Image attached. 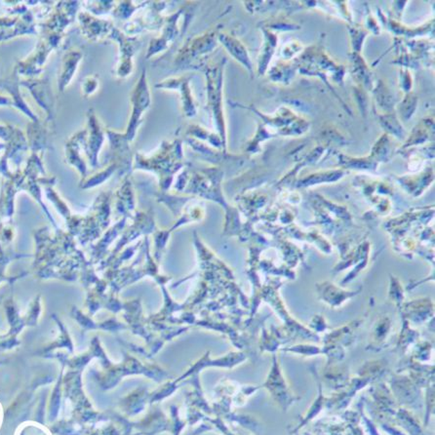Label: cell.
<instances>
[{
	"instance_id": "obj_2",
	"label": "cell",
	"mask_w": 435,
	"mask_h": 435,
	"mask_svg": "<svg viewBox=\"0 0 435 435\" xmlns=\"http://www.w3.org/2000/svg\"><path fill=\"white\" fill-rule=\"evenodd\" d=\"M194 69H201L205 74L206 79H207L208 108L212 112L214 122L217 125L221 139L225 144V119H223L222 110L223 64V62H219V64L210 65L207 62L204 61L201 62L198 66H196Z\"/></svg>"
},
{
	"instance_id": "obj_20",
	"label": "cell",
	"mask_w": 435,
	"mask_h": 435,
	"mask_svg": "<svg viewBox=\"0 0 435 435\" xmlns=\"http://www.w3.org/2000/svg\"><path fill=\"white\" fill-rule=\"evenodd\" d=\"M148 3H150V2H115V6L114 9H112V14L114 18L119 19V20H127V19H129L135 12L140 10V9L146 6H148Z\"/></svg>"
},
{
	"instance_id": "obj_15",
	"label": "cell",
	"mask_w": 435,
	"mask_h": 435,
	"mask_svg": "<svg viewBox=\"0 0 435 435\" xmlns=\"http://www.w3.org/2000/svg\"><path fill=\"white\" fill-rule=\"evenodd\" d=\"M86 130H80V131L74 134L67 141L66 146H65L66 160L68 161L69 164L76 166L83 174L86 172V166L83 158L81 157L80 151H83Z\"/></svg>"
},
{
	"instance_id": "obj_16",
	"label": "cell",
	"mask_w": 435,
	"mask_h": 435,
	"mask_svg": "<svg viewBox=\"0 0 435 435\" xmlns=\"http://www.w3.org/2000/svg\"><path fill=\"white\" fill-rule=\"evenodd\" d=\"M50 122L46 121V123H42L40 120L37 122H31L28 124V148L31 151H44L49 148V127L48 124Z\"/></svg>"
},
{
	"instance_id": "obj_4",
	"label": "cell",
	"mask_w": 435,
	"mask_h": 435,
	"mask_svg": "<svg viewBox=\"0 0 435 435\" xmlns=\"http://www.w3.org/2000/svg\"><path fill=\"white\" fill-rule=\"evenodd\" d=\"M216 33L217 31H211L187 40L177 52L175 65L181 69H194L201 62L206 61V55L216 47Z\"/></svg>"
},
{
	"instance_id": "obj_10",
	"label": "cell",
	"mask_w": 435,
	"mask_h": 435,
	"mask_svg": "<svg viewBox=\"0 0 435 435\" xmlns=\"http://www.w3.org/2000/svg\"><path fill=\"white\" fill-rule=\"evenodd\" d=\"M192 79L191 74L187 76H174V78H166L160 83H156V89H164V90H174L180 93L181 99L182 114L187 119L196 117L197 114V105L192 95L189 81Z\"/></svg>"
},
{
	"instance_id": "obj_6",
	"label": "cell",
	"mask_w": 435,
	"mask_h": 435,
	"mask_svg": "<svg viewBox=\"0 0 435 435\" xmlns=\"http://www.w3.org/2000/svg\"><path fill=\"white\" fill-rule=\"evenodd\" d=\"M186 12V9L181 8L175 12L174 14L164 17L163 25L160 28V37L151 40L150 45H148L146 55V59H150V58L169 49L176 42L177 38L180 35H184V31L179 28V21Z\"/></svg>"
},
{
	"instance_id": "obj_3",
	"label": "cell",
	"mask_w": 435,
	"mask_h": 435,
	"mask_svg": "<svg viewBox=\"0 0 435 435\" xmlns=\"http://www.w3.org/2000/svg\"><path fill=\"white\" fill-rule=\"evenodd\" d=\"M64 33H53V31H40V42L35 51L26 60L17 62L15 69L19 76L28 78H35L42 71V67L50 53L60 46Z\"/></svg>"
},
{
	"instance_id": "obj_22",
	"label": "cell",
	"mask_w": 435,
	"mask_h": 435,
	"mask_svg": "<svg viewBox=\"0 0 435 435\" xmlns=\"http://www.w3.org/2000/svg\"><path fill=\"white\" fill-rule=\"evenodd\" d=\"M99 85H100V80H99L98 76H91L84 78L83 83H81V92H83L84 97L87 98L93 95L98 90Z\"/></svg>"
},
{
	"instance_id": "obj_5",
	"label": "cell",
	"mask_w": 435,
	"mask_h": 435,
	"mask_svg": "<svg viewBox=\"0 0 435 435\" xmlns=\"http://www.w3.org/2000/svg\"><path fill=\"white\" fill-rule=\"evenodd\" d=\"M132 112L130 115L128 126L122 133V137L127 143H131L135 139L137 130L143 123L144 114L151 104V96L150 86H148V76H146V69L142 71L138 83L134 86L130 96Z\"/></svg>"
},
{
	"instance_id": "obj_17",
	"label": "cell",
	"mask_w": 435,
	"mask_h": 435,
	"mask_svg": "<svg viewBox=\"0 0 435 435\" xmlns=\"http://www.w3.org/2000/svg\"><path fill=\"white\" fill-rule=\"evenodd\" d=\"M24 35H37L35 15H33L31 11L28 10L26 13L22 14L20 22L15 28H12V30L0 28V42H7L12 38Z\"/></svg>"
},
{
	"instance_id": "obj_23",
	"label": "cell",
	"mask_w": 435,
	"mask_h": 435,
	"mask_svg": "<svg viewBox=\"0 0 435 435\" xmlns=\"http://www.w3.org/2000/svg\"><path fill=\"white\" fill-rule=\"evenodd\" d=\"M13 101L10 97L0 95V107H13Z\"/></svg>"
},
{
	"instance_id": "obj_11",
	"label": "cell",
	"mask_w": 435,
	"mask_h": 435,
	"mask_svg": "<svg viewBox=\"0 0 435 435\" xmlns=\"http://www.w3.org/2000/svg\"><path fill=\"white\" fill-rule=\"evenodd\" d=\"M85 143L83 151L88 157L92 167L98 165V155L102 148L105 138V129L101 124L95 110L89 109L87 112V125H86Z\"/></svg>"
},
{
	"instance_id": "obj_8",
	"label": "cell",
	"mask_w": 435,
	"mask_h": 435,
	"mask_svg": "<svg viewBox=\"0 0 435 435\" xmlns=\"http://www.w3.org/2000/svg\"><path fill=\"white\" fill-rule=\"evenodd\" d=\"M20 85L30 91L35 102L46 112L47 121L51 123L56 114V99L53 93L49 78L44 76L42 78L21 79Z\"/></svg>"
},
{
	"instance_id": "obj_13",
	"label": "cell",
	"mask_w": 435,
	"mask_h": 435,
	"mask_svg": "<svg viewBox=\"0 0 435 435\" xmlns=\"http://www.w3.org/2000/svg\"><path fill=\"white\" fill-rule=\"evenodd\" d=\"M18 71L14 68L13 71L10 74V76H6V78L0 80V88L7 91L10 94V98L13 101V107L16 109L20 110L23 114H25L33 122H37L40 119L31 112L28 105H26L25 100H24L23 96H22L20 88V80L19 78Z\"/></svg>"
},
{
	"instance_id": "obj_7",
	"label": "cell",
	"mask_w": 435,
	"mask_h": 435,
	"mask_svg": "<svg viewBox=\"0 0 435 435\" xmlns=\"http://www.w3.org/2000/svg\"><path fill=\"white\" fill-rule=\"evenodd\" d=\"M109 40H114L119 45V58L115 68V76L119 78H128L133 71V57L141 47V42L136 37H128L117 28L112 31Z\"/></svg>"
},
{
	"instance_id": "obj_9",
	"label": "cell",
	"mask_w": 435,
	"mask_h": 435,
	"mask_svg": "<svg viewBox=\"0 0 435 435\" xmlns=\"http://www.w3.org/2000/svg\"><path fill=\"white\" fill-rule=\"evenodd\" d=\"M167 2H151L144 15L137 17L134 20L125 24L123 33L128 37H137L145 31H158L163 25L164 17L161 13L166 8Z\"/></svg>"
},
{
	"instance_id": "obj_12",
	"label": "cell",
	"mask_w": 435,
	"mask_h": 435,
	"mask_svg": "<svg viewBox=\"0 0 435 435\" xmlns=\"http://www.w3.org/2000/svg\"><path fill=\"white\" fill-rule=\"evenodd\" d=\"M84 37L91 42L109 40L115 26L109 21L101 20L88 12H80L78 15Z\"/></svg>"
},
{
	"instance_id": "obj_19",
	"label": "cell",
	"mask_w": 435,
	"mask_h": 435,
	"mask_svg": "<svg viewBox=\"0 0 435 435\" xmlns=\"http://www.w3.org/2000/svg\"><path fill=\"white\" fill-rule=\"evenodd\" d=\"M186 137L189 138L194 139L196 141H207L209 143L212 144L214 146H217L218 148H225V144L222 141V139L219 138L215 134L211 133L207 131L201 125L196 123L189 125L186 130Z\"/></svg>"
},
{
	"instance_id": "obj_1",
	"label": "cell",
	"mask_w": 435,
	"mask_h": 435,
	"mask_svg": "<svg viewBox=\"0 0 435 435\" xmlns=\"http://www.w3.org/2000/svg\"><path fill=\"white\" fill-rule=\"evenodd\" d=\"M182 160V141L176 138L170 142L163 141L151 155L136 153L134 168L156 173L160 176L161 189L166 191L169 189L175 173L184 166Z\"/></svg>"
},
{
	"instance_id": "obj_18",
	"label": "cell",
	"mask_w": 435,
	"mask_h": 435,
	"mask_svg": "<svg viewBox=\"0 0 435 435\" xmlns=\"http://www.w3.org/2000/svg\"><path fill=\"white\" fill-rule=\"evenodd\" d=\"M218 40L225 45L228 52L232 55L237 61L244 64L245 67L249 69V71H252L251 61H250L248 55H247L246 49H245L244 45L235 40L234 37H230V35H225V33H221L218 37Z\"/></svg>"
},
{
	"instance_id": "obj_14",
	"label": "cell",
	"mask_w": 435,
	"mask_h": 435,
	"mask_svg": "<svg viewBox=\"0 0 435 435\" xmlns=\"http://www.w3.org/2000/svg\"><path fill=\"white\" fill-rule=\"evenodd\" d=\"M83 58V53L78 48H71L65 53L62 59L61 71L58 76V88L60 92H64L73 80L74 74L78 71L79 62Z\"/></svg>"
},
{
	"instance_id": "obj_21",
	"label": "cell",
	"mask_w": 435,
	"mask_h": 435,
	"mask_svg": "<svg viewBox=\"0 0 435 435\" xmlns=\"http://www.w3.org/2000/svg\"><path fill=\"white\" fill-rule=\"evenodd\" d=\"M85 8L87 9L88 13L93 16H101L104 14L110 13L112 11L115 6L114 1H86Z\"/></svg>"
}]
</instances>
